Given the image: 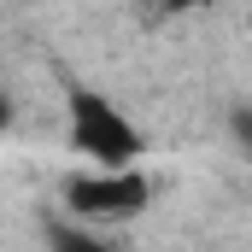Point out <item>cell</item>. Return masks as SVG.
Listing matches in <instances>:
<instances>
[{"label": "cell", "mask_w": 252, "mask_h": 252, "mask_svg": "<svg viewBox=\"0 0 252 252\" xmlns=\"http://www.w3.org/2000/svg\"><path fill=\"white\" fill-rule=\"evenodd\" d=\"M70 147L88 153L106 170H129V158L141 153V129L129 124L106 94H82L76 88L70 94Z\"/></svg>", "instance_id": "1"}, {"label": "cell", "mask_w": 252, "mask_h": 252, "mask_svg": "<svg viewBox=\"0 0 252 252\" xmlns=\"http://www.w3.org/2000/svg\"><path fill=\"white\" fill-rule=\"evenodd\" d=\"M147 176L141 170H106V176H70L64 199L76 217H135L147 205Z\"/></svg>", "instance_id": "2"}, {"label": "cell", "mask_w": 252, "mask_h": 252, "mask_svg": "<svg viewBox=\"0 0 252 252\" xmlns=\"http://www.w3.org/2000/svg\"><path fill=\"white\" fill-rule=\"evenodd\" d=\"M47 252H112V247L82 235V229H47Z\"/></svg>", "instance_id": "3"}, {"label": "cell", "mask_w": 252, "mask_h": 252, "mask_svg": "<svg viewBox=\"0 0 252 252\" xmlns=\"http://www.w3.org/2000/svg\"><path fill=\"white\" fill-rule=\"evenodd\" d=\"M229 135H235L241 158H252V106H235V112H229Z\"/></svg>", "instance_id": "4"}, {"label": "cell", "mask_w": 252, "mask_h": 252, "mask_svg": "<svg viewBox=\"0 0 252 252\" xmlns=\"http://www.w3.org/2000/svg\"><path fill=\"white\" fill-rule=\"evenodd\" d=\"M0 129H12V94L0 88Z\"/></svg>", "instance_id": "5"}, {"label": "cell", "mask_w": 252, "mask_h": 252, "mask_svg": "<svg viewBox=\"0 0 252 252\" xmlns=\"http://www.w3.org/2000/svg\"><path fill=\"white\" fill-rule=\"evenodd\" d=\"M164 6H170V12H182V6H205V0H164Z\"/></svg>", "instance_id": "6"}]
</instances>
